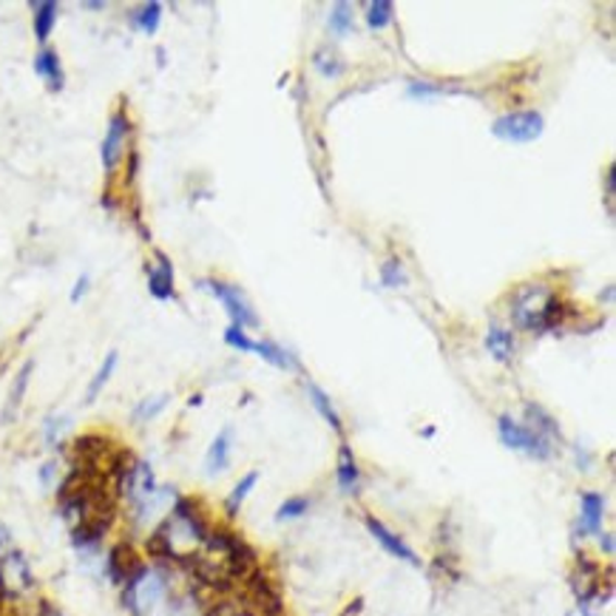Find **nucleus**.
<instances>
[{"label":"nucleus","instance_id":"nucleus-15","mask_svg":"<svg viewBox=\"0 0 616 616\" xmlns=\"http://www.w3.org/2000/svg\"><path fill=\"white\" fill-rule=\"evenodd\" d=\"M32 373H35V361H26V364L17 369L15 378H12V389H9L7 406H3V415H0L3 424H12V420L17 418V412H21V406H23V398H26V389H29Z\"/></svg>","mask_w":616,"mask_h":616},{"label":"nucleus","instance_id":"nucleus-38","mask_svg":"<svg viewBox=\"0 0 616 616\" xmlns=\"http://www.w3.org/2000/svg\"><path fill=\"white\" fill-rule=\"evenodd\" d=\"M83 7H86L88 12H103L105 3H103V0H86V3H83Z\"/></svg>","mask_w":616,"mask_h":616},{"label":"nucleus","instance_id":"nucleus-10","mask_svg":"<svg viewBox=\"0 0 616 616\" xmlns=\"http://www.w3.org/2000/svg\"><path fill=\"white\" fill-rule=\"evenodd\" d=\"M146 276H148V290L156 301H171L176 296L174 290V264L171 259L156 250V262L146 264Z\"/></svg>","mask_w":616,"mask_h":616},{"label":"nucleus","instance_id":"nucleus-23","mask_svg":"<svg viewBox=\"0 0 616 616\" xmlns=\"http://www.w3.org/2000/svg\"><path fill=\"white\" fill-rule=\"evenodd\" d=\"M171 395L168 392H162V395H151V398H142L140 404L134 406L131 412V420L134 424H151L154 418H160L165 406H168Z\"/></svg>","mask_w":616,"mask_h":616},{"label":"nucleus","instance_id":"nucleus-4","mask_svg":"<svg viewBox=\"0 0 616 616\" xmlns=\"http://www.w3.org/2000/svg\"><path fill=\"white\" fill-rule=\"evenodd\" d=\"M545 120L540 111H512V114H503L492 123V134L503 142H535L543 137Z\"/></svg>","mask_w":616,"mask_h":616},{"label":"nucleus","instance_id":"nucleus-25","mask_svg":"<svg viewBox=\"0 0 616 616\" xmlns=\"http://www.w3.org/2000/svg\"><path fill=\"white\" fill-rule=\"evenodd\" d=\"M253 352H259V359H264L267 364H273V367H279V369L296 367V361L290 359L281 347L271 344V341H256V344H253Z\"/></svg>","mask_w":616,"mask_h":616},{"label":"nucleus","instance_id":"nucleus-32","mask_svg":"<svg viewBox=\"0 0 616 616\" xmlns=\"http://www.w3.org/2000/svg\"><path fill=\"white\" fill-rule=\"evenodd\" d=\"M410 95L412 97H432V95H452V91L443 86H429V83H412Z\"/></svg>","mask_w":616,"mask_h":616},{"label":"nucleus","instance_id":"nucleus-17","mask_svg":"<svg viewBox=\"0 0 616 616\" xmlns=\"http://www.w3.org/2000/svg\"><path fill=\"white\" fill-rule=\"evenodd\" d=\"M117 364H120V352L117 350H111L109 355L103 359V364H100V369L95 373V378L88 381V387H86V395H83V404L86 406H91L100 398V392H103L105 387H109V381H111V375L117 373Z\"/></svg>","mask_w":616,"mask_h":616},{"label":"nucleus","instance_id":"nucleus-14","mask_svg":"<svg viewBox=\"0 0 616 616\" xmlns=\"http://www.w3.org/2000/svg\"><path fill=\"white\" fill-rule=\"evenodd\" d=\"M336 480H338V489H341V494H347V498L359 494L361 469H359V461H355V455H352V449L347 447V443H341V449H338Z\"/></svg>","mask_w":616,"mask_h":616},{"label":"nucleus","instance_id":"nucleus-34","mask_svg":"<svg viewBox=\"0 0 616 616\" xmlns=\"http://www.w3.org/2000/svg\"><path fill=\"white\" fill-rule=\"evenodd\" d=\"M12 549H15V537H12V528L0 520V557H3V554H9Z\"/></svg>","mask_w":616,"mask_h":616},{"label":"nucleus","instance_id":"nucleus-29","mask_svg":"<svg viewBox=\"0 0 616 616\" xmlns=\"http://www.w3.org/2000/svg\"><path fill=\"white\" fill-rule=\"evenodd\" d=\"M60 480H63V472H60V463L58 461H46L40 466V486L49 489V492H58Z\"/></svg>","mask_w":616,"mask_h":616},{"label":"nucleus","instance_id":"nucleus-20","mask_svg":"<svg viewBox=\"0 0 616 616\" xmlns=\"http://www.w3.org/2000/svg\"><path fill=\"white\" fill-rule=\"evenodd\" d=\"M131 23H134V29L146 32V35H156V29H160V23H162V3L148 0V3L137 7L131 12Z\"/></svg>","mask_w":616,"mask_h":616},{"label":"nucleus","instance_id":"nucleus-37","mask_svg":"<svg viewBox=\"0 0 616 616\" xmlns=\"http://www.w3.org/2000/svg\"><path fill=\"white\" fill-rule=\"evenodd\" d=\"M361 608H364V600H361V596H359V600L350 602V605H347L344 614H341V616H359Z\"/></svg>","mask_w":616,"mask_h":616},{"label":"nucleus","instance_id":"nucleus-26","mask_svg":"<svg viewBox=\"0 0 616 616\" xmlns=\"http://www.w3.org/2000/svg\"><path fill=\"white\" fill-rule=\"evenodd\" d=\"M355 29V21H352V7L350 3H336L330 12V32L338 37L350 35Z\"/></svg>","mask_w":616,"mask_h":616},{"label":"nucleus","instance_id":"nucleus-8","mask_svg":"<svg viewBox=\"0 0 616 616\" xmlns=\"http://www.w3.org/2000/svg\"><path fill=\"white\" fill-rule=\"evenodd\" d=\"M199 287H202V290H208L211 296H216V299L225 304V310H228V316H230V324L242 327V330H244V327H259L256 313L250 310V304L244 301V296L239 293V287H230L219 279H202V281H199Z\"/></svg>","mask_w":616,"mask_h":616},{"label":"nucleus","instance_id":"nucleus-12","mask_svg":"<svg viewBox=\"0 0 616 616\" xmlns=\"http://www.w3.org/2000/svg\"><path fill=\"white\" fill-rule=\"evenodd\" d=\"M35 74L46 83L49 91H54V95L63 91V86H66V72H63L60 54L54 52V49H49V46H43V49L35 54Z\"/></svg>","mask_w":616,"mask_h":616},{"label":"nucleus","instance_id":"nucleus-35","mask_svg":"<svg viewBox=\"0 0 616 616\" xmlns=\"http://www.w3.org/2000/svg\"><path fill=\"white\" fill-rule=\"evenodd\" d=\"M605 193H608V213H611V199H614V168L605 171Z\"/></svg>","mask_w":616,"mask_h":616},{"label":"nucleus","instance_id":"nucleus-9","mask_svg":"<svg viewBox=\"0 0 616 616\" xmlns=\"http://www.w3.org/2000/svg\"><path fill=\"white\" fill-rule=\"evenodd\" d=\"M364 523H367L369 535L375 537V543L381 545V549L387 551L389 557H395V560H401V563H410V565H420L418 554H415V551H412L410 545H406L404 540H401V537L392 535V531H389V528L384 526L381 520H378V517L367 514V520H364Z\"/></svg>","mask_w":616,"mask_h":616},{"label":"nucleus","instance_id":"nucleus-36","mask_svg":"<svg viewBox=\"0 0 616 616\" xmlns=\"http://www.w3.org/2000/svg\"><path fill=\"white\" fill-rule=\"evenodd\" d=\"M600 549L611 557L614 554V535H600Z\"/></svg>","mask_w":616,"mask_h":616},{"label":"nucleus","instance_id":"nucleus-18","mask_svg":"<svg viewBox=\"0 0 616 616\" xmlns=\"http://www.w3.org/2000/svg\"><path fill=\"white\" fill-rule=\"evenodd\" d=\"M307 395H310V404H313V410L318 412V415H322L324 420H327V424L332 426V432H344V424H341V415H338L336 412V406H332V401L330 398H327V392H324L322 387H316V384H310L307 381Z\"/></svg>","mask_w":616,"mask_h":616},{"label":"nucleus","instance_id":"nucleus-24","mask_svg":"<svg viewBox=\"0 0 616 616\" xmlns=\"http://www.w3.org/2000/svg\"><path fill=\"white\" fill-rule=\"evenodd\" d=\"M68 432H72V415H49L43 420V440L49 449L63 447Z\"/></svg>","mask_w":616,"mask_h":616},{"label":"nucleus","instance_id":"nucleus-5","mask_svg":"<svg viewBox=\"0 0 616 616\" xmlns=\"http://www.w3.org/2000/svg\"><path fill=\"white\" fill-rule=\"evenodd\" d=\"M128 140H131V120H128L125 105H120V109L111 114L103 146H100V162H103V168L109 176H114V171L120 168V162L128 156Z\"/></svg>","mask_w":616,"mask_h":616},{"label":"nucleus","instance_id":"nucleus-6","mask_svg":"<svg viewBox=\"0 0 616 616\" xmlns=\"http://www.w3.org/2000/svg\"><path fill=\"white\" fill-rule=\"evenodd\" d=\"M142 568H146V560H142L140 549L131 540H120V543L111 545L103 560V571L114 588L128 586Z\"/></svg>","mask_w":616,"mask_h":616},{"label":"nucleus","instance_id":"nucleus-2","mask_svg":"<svg viewBox=\"0 0 616 616\" xmlns=\"http://www.w3.org/2000/svg\"><path fill=\"white\" fill-rule=\"evenodd\" d=\"M512 318L528 332H545L560 327L565 318V301L554 290L540 285L520 287L512 299Z\"/></svg>","mask_w":616,"mask_h":616},{"label":"nucleus","instance_id":"nucleus-39","mask_svg":"<svg viewBox=\"0 0 616 616\" xmlns=\"http://www.w3.org/2000/svg\"><path fill=\"white\" fill-rule=\"evenodd\" d=\"M580 616H596V614H591V605H580Z\"/></svg>","mask_w":616,"mask_h":616},{"label":"nucleus","instance_id":"nucleus-19","mask_svg":"<svg viewBox=\"0 0 616 616\" xmlns=\"http://www.w3.org/2000/svg\"><path fill=\"white\" fill-rule=\"evenodd\" d=\"M526 418H528V429H535L537 435H543L545 440H563V435H560V426H557V420L551 418L549 412L543 410V406H537V404H528L526 406Z\"/></svg>","mask_w":616,"mask_h":616},{"label":"nucleus","instance_id":"nucleus-21","mask_svg":"<svg viewBox=\"0 0 616 616\" xmlns=\"http://www.w3.org/2000/svg\"><path fill=\"white\" fill-rule=\"evenodd\" d=\"M486 350L492 352L494 361L500 364H508L514 355V336L512 330H503V327H492L489 336H486Z\"/></svg>","mask_w":616,"mask_h":616},{"label":"nucleus","instance_id":"nucleus-3","mask_svg":"<svg viewBox=\"0 0 616 616\" xmlns=\"http://www.w3.org/2000/svg\"><path fill=\"white\" fill-rule=\"evenodd\" d=\"M498 435L500 443L512 449V452H523V455L537 457V461H549V457L554 455L551 440H545L543 435H537L535 429H528L526 424H517L512 415H500Z\"/></svg>","mask_w":616,"mask_h":616},{"label":"nucleus","instance_id":"nucleus-30","mask_svg":"<svg viewBox=\"0 0 616 616\" xmlns=\"http://www.w3.org/2000/svg\"><path fill=\"white\" fill-rule=\"evenodd\" d=\"M225 344L234 347V350H239V352H253V344H256V341H250L248 332H244L242 327L230 324L228 330H225Z\"/></svg>","mask_w":616,"mask_h":616},{"label":"nucleus","instance_id":"nucleus-31","mask_svg":"<svg viewBox=\"0 0 616 616\" xmlns=\"http://www.w3.org/2000/svg\"><path fill=\"white\" fill-rule=\"evenodd\" d=\"M381 281L387 287L404 285L406 273H404V267H401V262H398V259H389V262L384 264V267H381Z\"/></svg>","mask_w":616,"mask_h":616},{"label":"nucleus","instance_id":"nucleus-16","mask_svg":"<svg viewBox=\"0 0 616 616\" xmlns=\"http://www.w3.org/2000/svg\"><path fill=\"white\" fill-rule=\"evenodd\" d=\"M29 9H32V29H35L37 43L46 46L49 43V37H52L54 26H58L60 7L54 0H40V3H29Z\"/></svg>","mask_w":616,"mask_h":616},{"label":"nucleus","instance_id":"nucleus-7","mask_svg":"<svg viewBox=\"0 0 616 616\" xmlns=\"http://www.w3.org/2000/svg\"><path fill=\"white\" fill-rule=\"evenodd\" d=\"M0 582L7 588L9 602L21 600V596L35 591V574H32V565L23 551L12 549L0 557Z\"/></svg>","mask_w":616,"mask_h":616},{"label":"nucleus","instance_id":"nucleus-11","mask_svg":"<svg viewBox=\"0 0 616 616\" xmlns=\"http://www.w3.org/2000/svg\"><path fill=\"white\" fill-rule=\"evenodd\" d=\"M602 520H605V498L600 492H582L580 498V523L577 531L582 537H600L602 535Z\"/></svg>","mask_w":616,"mask_h":616},{"label":"nucleus","instance_id":"nucleus-1","mask_svg":"<svg viewBox=\"0 0 616 616\" xmlns=\"http://www.w3.org/2000/svg\"><path fill=\"white\" fill-rule=\"evenodd\" d=\"M120 591H123V608L131 616H165L176 596L168 565L156 563H146V568Z\"/></svg>","mask_w":616,"mask_h":616},{"label":"nucleus","instance_id":"nucleus-28","mask_svg":"<svg viewBox=\"0 0 616 616\" xmlns=\"http://www.w3.org/2000/svg\"><path fill=\"white\" fill-rule=\"evenodd\" d=\"M392 12H395V7H392L389 0H375V3H369L367 23L373 29H384V26L392 23Z\"/></svg>","mask_w":616,"mask_h":616},{"label":"nucleus","instance_id":"nucleus-13","mask_svg":"<svg viewBox=\"0 0 616 616\" xmlns=\"http://www.w3.org/2000/svg\"><path fill=\"white\" fill-rule=\"evenodd\" d=\"M230 449H234V429L225 426L216 438L211 440V447L205 452V475L216 477L230 466Z\"/></svg>","mask_w":616,"mask_h":616},{"label":"nucleus","instance_id":"nucleus-27","mask_svg":"<svg viewBox=\"0 0 616 616\" xmlns=\"http://www.w3.org/2000/svg\"><path fill=\"white\" fill-rule=\"evenodd\" d=\"M307 512H310V498H287L279 506V512H276V520L279 523L301 520Z\"/></svg>","mask_w":616,"mask_h":616},{"label":"nucleus","instance_id":"nucleus-33","mask_svg":"<svg viewBox=\"0 0 616 616\" xmlns=\"http://www.w3.org/2000/svg\"><path fill=\"white\" fill-rule=\"evenodd\" d=\"M88 290H91V276H88V273H80V279L74 281L72 296H68V299H72V304H77V301L86 299Z\"/></svg>","mask_w":616,"mask_h":616},{"label":"nucleus","instance_id":"nucleus-22","mask_svg":"<svg viewBox=\"0 0 616 616\" xmlns=\"http://www.w3.org/2000/svg\"><path fill=\"white\" fill-rule=\"evenodd\" d=\"M259 477H262L259 472H248V475L234 486V492H230L228 500H225V512H228V517H236V514L242 512L244 500H248V494L256 489Z\"/></svg>","mask_w":616,"mask_h":616}]
</instances>
